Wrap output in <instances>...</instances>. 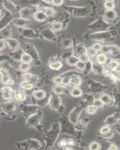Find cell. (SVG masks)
Segmentation results:
<instances>
[{"instance_id":"1","label":"cell","mask_w":120,"mask_h":150,"mask_svg":"<svg viewBox=\"0 0 120 150\" xmlns=\"http://www.w3.org/2000/svg\"><path fill=\"white\" fill-rule=\"evenodd\" d=\"M13 17L11 13L7 11L0 20V31L6 27L13 20Z\"/></svg>"},{"instance_id":"2","label":"cell","mask_w":120,"mask_h":150,"mask_svg":"<svg viewBox=\"0 0 120 150\" xmlns=\"http://www.w3.org/2000/svg\"><path fill=\"white\" fill-rule=\"evenodd\" d=\"M2 4L4 7L11 14L16 13L18 10V6L11 1H2Z\"/></svg>"},{"instance_id":"3","label":"cell","mask_w":120,"mask_h":150,"mask_svg":"<svg viewBox=\"0 0 120 150\" xmlns=\"http://www.w3.org/2000/svg\"><path fill=\"white\" fill-rule=\"evenodd\" d=\"M20 15L21 18L23 19L29 20L32 16L33 15V11L32 9L30 8L26 7L20 10Z\"/></svg>"},{"instance_id":"4","label":"cell","mask_w":120,"mask_h":150,"mask_svg":"<svg viewBox=\"0 0 120 150\" xmlns=\"http://www.w3.org/2000/svg\"><path fill=\"white\" fill-rule=\"evenodd\" d=\"M29 20L23 19L22 18H17L13 20L12 23L16 27H26L29 24Z\"/></svg>"},{"instance_id":"5","label":"cell","mask_w":120,"mask_h":150,"mask_svg":"<svg viewBox=\"0 0 120 150\" xmlns=\"http://www.w3.org/2000/svg\"><path fill=\"white\" fill-rule=\"evenodd\" d=\"M7 45L8 46L9 48L13 51H15L18 49L19 47L20 44L19 42L14 39L13 38H8V39H5Z\"/></svg>"},{"instance_id":"6","label":"cell","mask_w":120,"mask_h":150,"mask_svg":"<svg viewBox=\"0 0 120 150\" xmlns=\"http://www.w3.org/2000/svg\"><path fill=\"white\" fill-rule=\"evenodd\" d=\"M12 32L10 29L5 27L0 31V39H5L10 38Z\"/></svg>"},{"instance_id":"7","label":"cell","mask_w":120,"mask_h":150,"mask_svg":"<svg viewBox=\"0 0 120 150\" xmlns=\"http://www.w3.org/2000/svg\"><path fill=\"white\" fill-rule=\"evenodd\" d=\"M2 92L4 99H11L13 92L10 87H4L2 89Z\"/></svg>"},{"instance_id":"8","label":"cell","mask_w":120,"mask_h":150,"mask_svg":"<svg viewBox=\"0 0 120 150\" xmlns=\"http://www.w3.org/2000/svg\"><path fill=\"white\" fill-rule=\"evenodd\" d=\"M34 18L39 21H43L47 18V15L43 12L39 11L34 14Z\"/></svg>"},{"instance_id":"9","label":"cell","mask_w":120,"mask_h":150,"mask_svg":"<svg viewBox=\"0 0 120 150\" xmlns=\"http://www.w3.org/2000/svg\"><path fill=\"white\" fill-rule=\"evenodd\" d=\"M21 59L23 63H28V64L32 61V58L31 56L27 54H22L21 56Z\"/></svg>"},{"instance_id":"10","label":"cell","mask_w":120,"mask_h":150,"mask_svg":"<svg viewBox=\"0 0 120 150\" xmlns=\"http://www.w3.org/2000/svg\"><path fill=\"white\" fill-rule=\"evenodd\" d=\"M9 55L15 61H20L21 59V56L20 55L18 52L16 51V50L10 53Z\"/></svg>"},{"instance_id":"11","label":"cell","mask_w":120,"mask_h":150,"mask_svg":"<svg viewBox=\"0 0 120 150\" xmlns=\"http://www.w3.org/2000/svg\"><path fill=\"white\" fill-rule=\"evenodd\" d=\"M62 24L60 23H54L52 25V29L53 30H55V31H58V30H60L62 29Z\"/></svg>"},{"instance_id":"12","label":"cell","mask_w":120,"mask_h":150,"mask_svg":"<svg viewBox=\"0 0 120 150\" xmlns=\"http://www.w3.org/2000/svg\"><path fill=\"white\" fill-rule=\"evenodd\" d=\"M72 83L75 85H78L81 83V80L77 76L73 77L71 80Z\"/></svg>"},{"instance_id":"13","label":"cell","mask_w":120,"mask_h":150,"mask_svg":"<svg viewBox=\"0 0 120 150\" xmlns=\"http://www.w3.org/2000/svg\"><path fill=\"white\" fill-rule=\"evenodd\" d=\"M78 60L74 57H71L68 60V63L71 65L75 64L76 63H78Z\"/></svg>"},{"instance_id":"14","label":"cell","mask_w":120,"mask_h":150,"mask_svg":"<svg viewBox=\"0 0 120 150\" xmlns=\"http://www.w3.org/2000/svg\"><path fill=\"white\" fill-rule=\"evenodd\" d=\"M29 68H30V65L28 63H22L20 65V68L22 71H27L29 70Z\"/></svg>"},{"instance_id":"15","label":"cell","mask_w":120,"mask_h":150,"mask_svg":"<svg viewBox=\"0 0 120 150\" xmlns=\"http://www.w3.org/2000/svg\"><path fill=\"white\" fill-rule=\"evenodd\" d=\"M62 66V64L60 62H56V63H52L50 65V67L51 68L53 69H55V70H58Z\"/></svg>"},{"instance_id":"16","label":"cell","mask_w":120,"mask_h":150,"mask_svg":"<svg viewBox=\"0 0 120 150\" xmlns=\"http://www.w3.org/2000/svg\"><path fill=\"white\" fill-rule=\"evenodd\" d=\"M7 46V42L5 39H0V50L4 49Z\"/></svg>"},{"instance_id":"17","label":"cell","mask_w":120,"mask_h":150,"mask_svg":"<svg viewBox=\"0 0 120 150\" xmlns=\"http://www.w3.org/2000/svg\"><path fill=\"white\" fill-rule=\"evenodd\" d=\"M106 60V57L104 54H100L98 57V61L100 63H103Z\"/></svg>"},{"instance_id":"18","label":"cell","mask_w":120,"mask_h":150,"mask_svg":"<svg viewBox=\"0 0 120 150\" xmlns=\"http://www.w3.org/2000/svg\"><path fill=\"white\" fill-rule=\"evenodd\" d=\"M26 97H25V95L22 93H19L17 94V100L19 101H22L25 99Z\"/></svg>"},{"instance_id":"19","label":"cell","mask_w":120,"mask_h":150,"mask_svg":"<svg viewBox=\"0 0 120 150\" xmlns=\"http://www.w3.org/2000/svg\"><path fill=\"white\" fill-rule=\"evenodd\" d=\"M0 74L2 77L9 76L8 72L6 69L2 68L0 69Z\"/></svg>"},{"instance_id":"20","label":"cell","mask_w":120,"mask_h":150,"mask_svg":"<svg viewBox=\"0 0 120 150\" xmlns=\"http://www.w3.org/2000/svg\"><path fill=\"white\" fill-rule=\"evenodd\" d=\"M22 85L24 88L26 89H30L33 88L32 85L28 82H24L22 84Z\"/></svg>"},{"instance_id":"21","label":"cell","mask_w":120,"mask_h":150,"mask_svg":"<svg viewBox=\"0 0 120 150\" xmlns=\"http://www.w3.org/2000/svg\"><path fill=\"white\" fill-rule=\"evenodd\" d=\"M109 13H107L106 16L107 18H108L109 19H112L115 16V14L114 12L109 11Z\"/></svg>"},{"instance_id":"22","label":"cell","mask_w":120,"mask_h":150,"mask_svg":"<svg viewBox=\"0 0 120 150\" xmlns=\"http://www.w3.org/2000/svg\"><path fill=\"white\" fill-rule=\"evenodd\" d=\"M72 93L74 96H78L81 95V92L78 89H74L72 91Z\"/></svg>"},{"instance_id":"23","label":"cell","mask_w":120,"mask_h":150,"mask_svg":"<svg viewBox=\"0 0 120 150\" xmlns=\"http://www.w3.org/2000/svg\"><path fill=\"white\" fill-rule=\"evenodd\" d=\"M80 59L81 60L82 62H85L87 61L88 60V58L85 54H81V56H80Z\"/></svg>"},{"instance_id":"24","label":"cell","mask_w":120,"mask_h":150,"mask_svg":"<svg viewBox=\"0 0 120 150\" xmlns=\"http://www.w3.org/2000/svg\"><path fill=\"white\" fill-rule=\"evenodd\" d=\"M105 5L107 8L111 9L114 6V4L112 2H110V1H108V2L106 3Z\"/></svg>"},{"instance_id":"25","label":"cell","mask_w":120,"mask_h":150,"mask_svg":"<svg viewBox=\"0 0 120 150\" xmlns=\"http://www.w3.org/2000/svg\"><path fill=\"white\" fill-rule=\"evenodd\" d=\"M118 63L117 62L113 61L110 63V67L111 68L113 69H115L118 67Z\"/></svg>"},{"instance_id":"26","label":"cell","mask_w":120,"mask_h":150,"mask_svg":"<svg viewBox=\"0 0 120 150\" xmlns=\"http://www.w3.org/2000/svg\"><path fill=\"white\" fill-rule=\"evenodd\" d=\"M54 91L57 93L60 94L62 92V89L60 87H59V86H57L55 88Z\"/></svg>"},{"instance_id":"27","label":"cell","mask_w":120,"mask_h":150,"mask_svg":"<svg viewBox=\"0 0 120 150\" xmlns=\"http://www.w3.org/2000/svg\"><path fill=\"white\" fill-rule=\"evenodd\" d=\"M36 96L38 98V99H41L44 96V94L42 92H39L36 93Z\"/></svg>"},{"instance_id":"28","label":"cell","mask_w":120,"mask_h":150,"mask_svg":"<svg viewBox=\"0 0 120 150\" xmlns=\"http://www.w3.org/2000/svg\"><path fill=\"white\" fill-rule=\"evenodd\" d=\"M96 109V108L94 107H91L88 108V112L90 113H93L95 111Z\"/></svg>"},{"instance_id":"29","label":"cell","mask_w":120,"mask_h":150,"mask_svg":"<svg viewBox=\"0 0 120 150\" xmlns=\"http://www.w3.org/2000/svg\"><path fill=\"white\" fill-rule=\"evenodd\" d=\"M62 78L60 77H58L55 78L54 80V81L57 83H60L62 82Z\"/></svg>"},{"instance_id":"30","label":"cell","mask_w":120,"mask_h":150,"mask_svg":"<svg viewBox=\"0 0 120 150\" xmlns=\"http://www.w3.org/2000/svg\"><path fill=\"white\" fill-rule=\"evenodd\" d=\"M104 99H102V101H103L104 102H105V103L106 102V103H108V102H110V99L109 98V97L108 96H104L103 97Z\"/></svg>"},{"instance_id":"31","label":"cell","mask_w":120,"mask_h":150,"mask_svg":"<svg viewBox=\"0 0 120 150\" xmlns=\"http://www.w3.org/2000/svg\"><path fill=\"white\" fill-rule=\"evenodd\" d=\"M62 2H63V1H53V3H54L55 5H61V4H62Z\"/></svg>"},{"instance_id":"32","label":"cell","mask_w":120,"mask_h":150,"mask_svg":"<svg viewBox=\"0 0 120 150\" xmlns=\"http://www.w3.org/2000/svg\"><path fill=\"white\" fill-rule=\"evenodd\" d=\"M109 131V128H107V127H105V128L102 129V130H101V132H102V133H107Z\"/></svg>"},{"instance_id":"33","label":"cell","mask_w":120,"mask_h":150,"mask_svg":"<svg viewBox=\"0 0 120 150\" xmlns=\"http://www.w3.org/2000/svg\"><path fill=\"white\" fill-rule=\"evenodd\" d=\"M67 144V142L66 140H61L60 142V145L61 146H65Z\"/></svg>"},{"instance_id":"34","label":"cell","mask_w":120,"mask_h":150,"mask_svg":"<svg viewBox=\"0 0 120 150\" xmlns=\"http://www.w3.org/2000/svg\"><path fill=\"white\" fill-rule=\"evenodd\" d=\"M94 47L96 50L100 49L101 48V45L98 44H97L94 45Z\"/></svg>"},{"instance_id":"35","label":"cell","mask_w":120,"mask_h":150,"mask_svg":"<svg viewBox=\"0 0 120 150\" xmlns=\"http://www.w3.org/2000/svg\"><path fill=\"white\" fill-rule=\"evenodd\" d=\"M98 147V145H97V144H93V145L91 146V148H92V149H97Z\"/></svg>"},{"instance_id":"36","label":"cell","mask_w":120,"mask_h":150,"mask_svg":"<svg viewBox=\"0 0 120 150\" xmlns=\"http://www.w3.org/2000/svg\"><path fill=\"white\" fill-rule=\"evenodd\" d=\"M69 80L68 79V78H66V79H65L64 80H63V82L65 84H67L69 82Z\"/></svg>"},{"instance_id":"37","label":"cell","mask_w":120,"mask_h":150,"mask_svg":"<svg viewBox=\"0 0 120 150\" xmlns=\"http://www.w3.org/2000/svg\"><path fill=\"white\" fill-rule=\"evenodd\" d=\"M69 143L70 145H73V142L72 141H69Z\"/></svg>"},{"instance_id":"38","label":"cell","mask_w":120,"mask_h":150,"mask_svg":"<svg viewBox=\"0 0 120 150\" xmlns=\"http://www.w3.org/2000/svg\"><path fill=\"white\" fill-rule=\"evenodd\" d=\"M1 15H2V12H1V9H0V18H1Z\"/></svg>"}]
</instances>
